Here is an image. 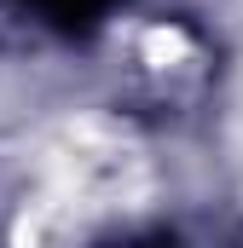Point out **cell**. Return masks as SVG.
I'll return each instance as SVG.
<instances>
[{"instance_id":"1","label":"cell","mask_w":243,"mask_h":248,"mask_svg":"<svg viewBox=\"0 0 243 248\" xmlns=\"http://www.w3.org/2000/svg\"><path fill=\"white\" fill-rule=\"evenodd\" d=\"M29 6H35L41 23H52V29H69V35H75V29H93L99 17H110L116 0H29Z\"/></svg>"}]
</instances>
